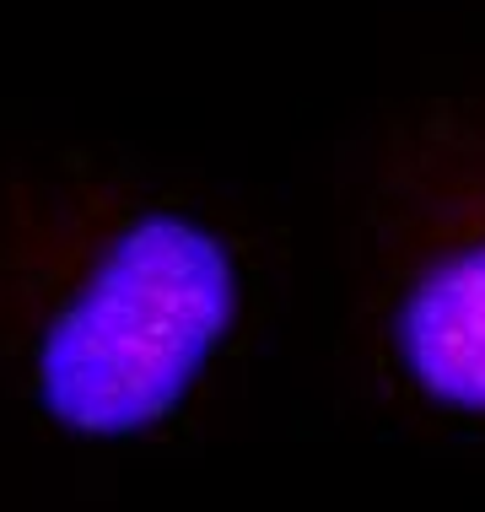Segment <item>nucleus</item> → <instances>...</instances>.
Masks as SVG:
<instances>
[{"label":"nucleus","instance_id":"obj_1","mask_svg":"<svg viewBox=\"0 0 485 512\" xmlns=\"http://www.w3.org/2000/svg\"><path fill=\"white\" fill-rule=\"evenodd\" d=\"M17 270V362L33 405L87 442L184 410L243 302L238 254L173 200L103 195L33 232Z\"/></svg>","mask_w":485,"mask_h":512},{"label":"nucleus","instance_id":"obj_2","mask_svg":"<svg viewBox=\"0 0 485 512\" xmlns=\"http://www.w3.org/2000/svg\"><path fill=\"white\" fill-rule=\"evenodd\" d=\"M383 335L432 405L485 415V130L442 119L388 184Z\"/></svg>","mask_w":485,"mask_h":512}]
</instances>
